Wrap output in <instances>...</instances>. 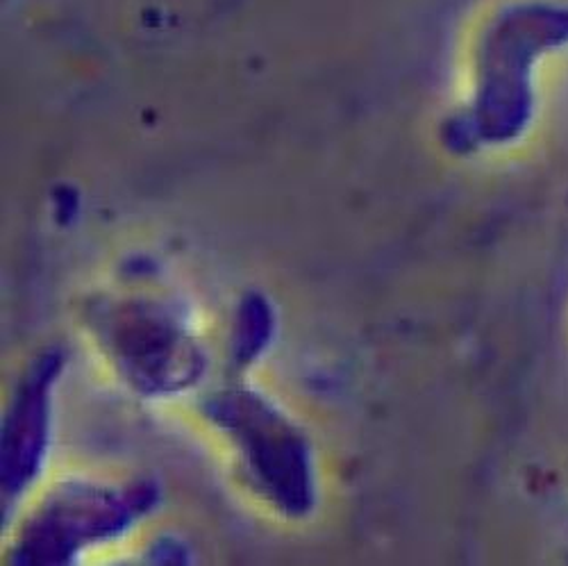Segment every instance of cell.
<instances>
[{"label": "cell", "mask_w": 568, "mask_h": 566, "mask_svg": "<svg viewBox=\"0 0 568 566\" xmlns=\"http://www.w3.org/2000/svg\"><path fill=\"white\" fill-rule=\"evenodd\" d=\"M64 351H43L23 373L0 437V487L12 505L41 474L51 444L53 387L64 371Z\"/></svg>", "instance_id": "obj_5"}, {"label": "cell", "mask_w": 568, "mask_h": 566, "mask_svg": "<svg viewBox=\"0 0 568 566\" xmlns=\"http://www.w3.org/2000/svg\"><path fill=\"white\" fill-rule=\"evenodd\" d=\"M205 416L232 437L260 494L290 518L316 505L312 451L298 426L262 394L236 387L210 396Z\"/></svg>", "instance_id": "obj_4"}, {"label": "cell", "mask_w": 568, "mask_h": 566, "mask_svg": "<svg viewBox=\"0 0 568 566\" xmlns=\"http://www.w3.org/2000/svg\"><path fill=\"white\" fill-rule=\"evenodd\" d=\"M189 555H192V550H189V546L182 539L162 537L153 544L149 559L153 564H186L189 559H192Z\"/></svg>", "instance_id": "obj_7"}, {"label": "cell", "mask_w": 568, "mask_h": 566, "mask_svg": "<svg viewBox=\"0 0 568 566\" xmlns=\"http://www.w3.org/2000/svg\"><path fill=\"white\" fill-rule=\"evenodd\" d=\"M160 505L153 481L103 485L69 481L60 485L26 524L12 564L62 566L89 546L121 539Z\"/></svg>", "instance_id": "obj_3"}, {"label": "cell", "mask_w": 568, "mask_h": 566, "mask_svg": "<svg viewBox=\"0 0 568 566\" xmlns=\"http://www.w3.org/2000/svg\"><path fill=\"white\" fill-rule=\"evenodd\" d=\"M87 323L119 375L141 396H175L205 375V351L184 319L160 301H101L89 310Z\"/></svg>", "instance_id": "obj_2"}, {"label": "cell", "mask_w": 568, "mask_h": 566, "mask_svg": "<svg viewBox=\"0 0 568 566\" xmlns=\"http://www.w3.org/2000/svg\"><path fill=\"white\" fill-rule=\"evenodd\" d=\"M568 51V0H518L491 28L483 58L473 137L505 144L524 134L535 117L539 67Z\"/></svg>", "instance_id": "obj_1"}, {"label": "cell", "mask_w": 568, "mask_h": 566, "mask_svg": "<svg viewBox=\"0 0 568 566\" xmlns=\"http://www.w3.org/2000/svg\"><path fill=\"white\" fill-rule=\"evenodd\" d=\"M275 335V312L264 294L251 292L236 310L232 330V357L236 366L257 362L271 346Z\"/></svg>", "instance_id": "obj_6"}]
</instances>
